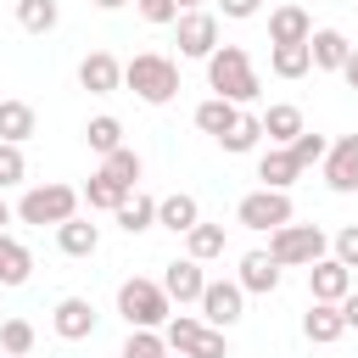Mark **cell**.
<instances>
[{"mask_svg": "<svg viewBox=\"0 0 358 358\" xmlns=\"http://www.w3.org/2000/svg\"><path fill=\"white\" fill-rule=\"evenodd\" d=\"M157 224H162V229H173V235H190V229L201 224V207H196V196H185V190L162 196V201H157Z\"/></svg>", "mask_w": 358, "mask_h": 358, "instance_id": "obj_14", "label": "cell"}, {"mask_svg": "<svg viewBox=\"0 0 358 358\" xmlns=\"http://www.w3.org/2000/svg\"><path fill=\"white\" fill-rule=\"evenodd\" d=\"M324 185L330 190H358V134H341L330 151H324Z\"/></svg>", "mask_w": 358, "mask_h": 358, "instance_id": "obj_8", "label": "cell"}, {"mask_svg": "<svg viewBox=\"0 0 358 358\" xmlns=\"http://www.w3.org/2000/svg\"><path fill=\"white\" fill-rule=\"evenodd\" d=\"M185 241H190V257H196V263H207V257H218V252H224V224H196Z\"/></svg>", "mask_w": 358, "mask_h": 358, "instance_id": "obj_31", "label": "cell"}, {"mask_svg": "<svg viewBox=\"0 0 358 358\" xmlns=\"http://www.w3.org/2000/svg\"><path fill=\"white\" fill-rule=\"evenodd\" d=\"M196 336H201V319H190V313H173V319L162 324V341H168L179 358H185V347H190Z\"/></svg>", "mask_w": 358, "mask_h": 358, "instance_id": "obj_33", "label": "cell"}, {"mask_svg": "<svg viewBox=\"0 0 358 358\" xmlns=\"http://www.w3.org/2000/svg\"><path fill=\"white\" fill-rule=\"evenodd\" d=\"M218 6H224V17H257L263 0H218Z\"/></svg>", "mask_w": 358, "mask_h": 358, "instance_id": "obj_41", "label": "cell"}, {"mask_svg": "<svg viewBox=\"0 0 358 358\" xmlns=\"http://www.w3.org/2000/svg\"><path fill=\"white\" fill-rule=\"evenodd\" d=\"M129 196H134V190H123V185H117V179H106V173H95V179L84 185V201H90V207H101V213H117Z\"/></svg>", "mask_w": 358, "mask_h": 358, "instance_id": "obj_27", "label": "cell"}, {"mask_svg": "<svg viewBox=\"0 0 358 358\" xmlns=\"http://www.w3.org/2000/svg\"><path fill=\"white\" fill-rule=\"evenodd\" d=\"M0 347H6L11 358H28V352H34V324H28V319H6V324H0Z\"/></svg>", "mask_w": 358, "mask_h": 358, "instance_id": "obj_32", "label": "cell"}, {"mask_svg": "<svg viewBox=\"0 0 358 358\" xmlns=\"http://www.w3.org/2000/svg\"><path fill=\"white\" fill-rule=\"evenodd\" d=\"M6 224H11V207H6V201H0V229H6Z\"/></svg>", "mask_w": 358, "mask_h": 358, "instance_id": "obj_46", "label": "cell"}, {"mask_svg": "<svg viewBox=\"0 0 358 358\" xmlns=\"http://www.w3.org/2000/svg\"><path fill=\"white\" fill-rule=\"evenodd\" d=\"M336 308H341V324H347V330H358V291H347Z\"/></svg>", "mask_w": 358, "mask_h": 358, "instance_id": "obj_42", "label": "cell"}, {"mask_svg": "<svg viewBox=\"0 0 358 358\" xmlns=\"http://www.w3.org/2000/svg\"><path fill=\"white\" fill-rule=\"evenodd\" d=\"M95 6H101V11H117V6H129V0H95Z\"/></svg>", "mask_w": 358, "mask_h": 358, "instance_id": "obj_45", "label": "cell"}, {"mask_svg": "<svg viewBox=\"0 0 358 358\" xmlns=\"http://www.w3.org/2000/svg\"><path fill=\"white\" fill-rule=\"evenodd\" d=\"M140 6V17L151 22V28H162V22H179V6L173 0H134Z\"/></svg>", "mask_w": 358, "mask_h": 358, "instance_id": "obj_39", "label": "cell"}, {"mask_svg": "<svg viewBox=\"0 0 358 358\" xmlns=\"http://www.w3.org/2000/svg\"><path fill=\"white\" fill-rule=\"evenodd\" d=\"M207 84L218 90V101H229V106H246V101H257V73H252V56L241 50V45H218L213 56H207Z\"/></svg>", "mask_w": 358, "mask_h": 358, "instance_id": "obj_1", "label": "cell"}, {"mask_svg": "<svg viewBox=\"0 0 358 358\" xmlns=\"http://www.w3.org/2000/svg\"><path fill=\"white\" fill-rule=\"evenodd\" d=\"M241 285L235 280H207V291H201V324H213V330H229L235 319H241Z\"/></svg>", "mask_w": 358, "mask_h": 358, "instance_id": "obj_7", "label": "cell"}, {"mask_svg": "<svg viewBox=\"0 0 358 358\" xmlns=\"http://www.w3.org/2000/svg\"><path fill=\"white\" fill-rule=\"evenodd\" d=\"M162 352H168V341H162L157 330H134V336L123 341V352H117V358H162Z\"/></svg>", "mask_w": 358, "mask_h": 358, "instance_id": "obj_37", "label": "cell"}, {"mask_svg": "<svg viewBox=\"0 0 358 358\" xmlns=\"http://www.w3.org/2000/svg\"><path fill=\"white\" fill-rule=\"evenodd\" d=\"M117 313L129 319V330H157V324H168L173 319V302H168V291L157 285V280H123L117 285Z\"/></svg>", "mask_w": 358, "mask_h": 358, "instance_id": "obj_2", "label": "cell"}, {"mask_svg": "<svg viewBox=\"0 0 358 358\" xmlns=\"http://www.w3.org/2000/svg\"><path fill=\"white\" fill-rule=\"evenodd\" d=\"M101 173H106V179H117L123 190H134V185H140V151L117 145V151H112V157L101 162Z\"/></svg>", "mask_w": 358, "mask_h": 358, "instance_id": "obj_29", "label": "cell"}, {"mask_svg": "<svg viewBox=\"0 0 358 358\" xmlns=\"http://www.w3.org/2000/svg\"><path fill=\"white\" fill-rule=\"evenodd\" d=\"M308 291H313V302H341L352 291V268H341L336 257H319L308 268Z\"/></svg>", "mask_w": 358, "mask_h": 358, "instance_id": "obj_11", "label": "cell"}, {"mask_svg": "<svg viewBox=\"0 0 358 358\" xmlns=\"http://www.w3.org/2000/svg\"><path fill=\"white\" fill-rule=\"evenodd\" d=\"M308 56H313V67H330V73H341V62L352 56V45H347V34H336V28H319V34H308Z\"/></svg>", "mask_w": 358, "mask_h": 358, "instance_id": "obj_17", "label": "cell"}, {"mask_svg": "<svg viewBox=\"0 0 358 358\" xmlns=\"http://www.w3.org/2000/svg\"><path fill=\"white\" fill-rule=\"evenodd\" d=\"M235 117H241V106H229V101H218V95L196 106V129H201V134H213V140H224V134L235 129Z\"/></svg>", "mask_w": 358, "mask_h": 358, "instance_id": "obj_21", "label": "cell"}, {"mask_svg": "<svg viewBox=\"0 0 358 358\" xmlns=\"http://www.w3.org/2000/svg\"><path fill=\"white\" fill-rule=\"evenodd\" d=\"M241 291H257V296H268L274 285H280V263L268 257V252H246L241 257V280H235Z\"/></svg>", "mask_w": 358, "mask_h": 358, "instance_id": "obj_16", "label": "cell"}, {"mask_svg": "<svg viewBox=\"0 0 358 358\" xmlns=\"http://www.w3.org/2000/svg\"><path fill=\"white\" fill-rule=\"evenodd\" d=\"M22 173H28L22 145H6V140H0V190H6V185H22Z\"/></svg>", "mask_w": 358, "mask_h": 358, "instance_id": "obj_38", "label": "cell"}, {"mask_svg": "<svg viewBox=\"0 0 358 358\" xmlns=\"http://www.w3.org/2000/svg\"><path fill=\"white\" fill-rule=\"evenodd\" d=\"M341 78H347V84H352V90H358V50H352V56H347V62H341Z\"/></svg>", "mask_w": 358, "mask_h": 358, "instance_id": "obj_43", "label": "cell"}, {"mask_svg": "<svg viewBox=\"0 0 358 358\" xmlns=\"http://www.w3.org/2000/svg\"><path fill=\"white\" fill-rule=\"evenodd\" d=\"M218 50V17L213 11H185L179 17V56H213Z\"/></svg>", "mask_w": 358, "mask_h": 358, "instance_id": "obj_9", "label": "cell"}, {"mask_svg": "<svg viewBox=\"0 0 358 358\" xmlns=\"http://www.w3.org/2000/svg\"><path fill=\"white\" fill-rule=\"evenodd\" d=\"M235 218H241V229H280V224H291V196L285 190H252V196H241Z\"/></svg>", "mask_w": 358, "mask_h": 358, "instance_id": "obj_6", "label": "cell"}, {"mask_svg": "<svg viewBox=\"0 0 358 358\" xmlns=\"http://www.w3.org/2000/svg\"><path fill=\"white\" fill-rule=\"evenodd\" d=\"M56 246H62L67 257H95L101 229H95L90 218H67V224H56Z\"/></svg>", "mask_w": 358, "mask_h": 358, "instance_id": "obj_18", "label": "cell"}, {"mask_svg": "<svg viewBox=\"0 0 358 358\" xmlns=\"http://www.w3.org/2000/svg\"><path fill=\"white\" fill-rule=\"evenodd\" d=\"M78 84H84L90 95H112V90L123 84V67H117V56H106V50H90V56L78 62Z\"/></svg>", "mask_w": 358, "mask_h": 358, "instance_id": "obj_13", "label": "cell"}, {"mask_svg": "<svg viewBox=\"0 0 358 358\" xmlns=\"http://www.w3.org/2000/svg\"><path fill=\"white\" fill-rule=\"evenodd\" d=\"M162 291H168V302H201V291H207V274H201V263L196 257H179V263H168V274L157 280Z\"/></svg>", "mask_w": 358, "mask_h": 358, "instance_id": "obj_10", "label": "cell"}, {"mask_svg": "<svg viewBox=\"0 0 358 358\" xmlns=\"http://www.w3.org/2000/svg\"><path fill=\"white\" fill-rule=\"evenodd\" d=\"M296 173H302V168H296V157H291L285 145L263 151V162H257V179H263V190H285V185H291Z\"/></svg>", "mask_w": 358, "mask_h": 358, "instance_id": "obj_19", "label": "cell"}, {"mask_svg": "<svg viewBox=\"0 0 358 358\" xmlns=\"http://www.w3.org/2000/svg\"><path fill=\"white\" fill-rule=\"evenodd\" d=\"M84 140H90V151H101V157H112V151L123 145V123H117L112 112H101V117H90V129H84Z\"/></svg>", "mask_w": 358, "mask_h": 358, "instance_id": "obj_26", "label": "cell"}, {"mask_svg": "<svg viewBox=\"0 0 358 358\" xmlns=\"http://www.w3.org/2000/svg\"><path fill=\"white\" fill-rule=\"evenodd\" d=\"M17 218L22 224H67V218H78V190L73 185H34V190H22Z\"/></svg>", "mask_w": 358, "mask_h": 358, "instance_id": "obj_5", "label": "cell"}, {"mask_svg": "<svg viewBox=\"0 0 358 358\" xmlns=\"http://www.w3.org/2000/svg\"><path fill=\"white\" fill-rule=\"evenodd\" d=\"M285 151L296 157V168H313V162H324V151H330V140H324V134H308V129H302V134H296V140H291Z\"/></svg>", "mask_w": 358, "mask_h": 358, "instance_id": "obj_35", "label": "cell"}, {"mask_svg": "<svg viewBox=\"0 0 358 358\" xmlns=\"http://www.w3.org/2000/svg\"><path fill=\"white\" fill-rule=\"evenodd\" d=\"M308 34H313V22L302 6H280L268 17V45H308Z\"/></svg>", "mask_w": 358, "mask_h": 358, "instance_id": "obj_15", "label": "cell"}, {"mask_svg": "<svg viewBox=\"0 0 358 358\" xmlns=\"http://www.w3.org/2000/svg\"><path fill=\"white\" fill-rule=\"evenodd\" d=\"M50 324H56L62 341H84V336H95V308L84 296H62L56 313H50Z\"/></svg>", "mask_w": 358, "mask_h": 358, "instance_id": "obj_12", "label": "cell"}, {"mask_svg": "<svg viewBox=\"0 0 358 358\" xmlns=\"http://www.w3.org/2000/svg\"><path fill=\"white\" fill-rule=\"evenodd\" d=\"M268 67H274L280 78H302V73L313 67V56H308V45H274V50H268Z\"/></svg>", "mask_w": 358, "mask_h": 358, "instance_id": "obj_28", "label": "cell"}, {"mask_svg": "<svg viewBox=\"0 0 358 358\" xmlns=\"http://www.w3.org/2000/svg\"><path fill=\"white\" fill-rule=\"evenodd\" d=\"M28 134H34V106L28 101H0V140L22 145Z\"/></svg>", "mask_w": 358, "mask_h": 358, "instance_id": "obj_24", "label": "cell"}, {"mask_svg": "<svg viewBox=\"0 0 358 358\" xmlns=\"http://www.w3.org/2000/svg\"><path fill=\"white\" fill-rule=\"evenodd\" d=\"M257 123H263V134H268L274 145H291V140L302 134V112H296V106H285V101H280V106H268Z\"/></svg>", "mask_w": 358, "mask_h": 358, "instance_id": "obj_22", "label": "cell"}, {"mask_svg": "<svg viewBox=\"0 0 358 358\" xmlns=\"http://www.w3.org/2000/svg\"><path fill=\"white\" fill-rule=\"evenodd\" d=\"M56 0H17V22L28 28V34H50L56 28Z\"/></svg>", "mask_w": 358, "mask_h": 358, "instance_id": "obj_30", "label": "cell"}, {"mask_svg": "<svg viewBox=\"0 0 358 358\" xmlns=\"http://www.w3.org/2000/svg\"><path fill=\"white\" fill-rule=\"evenodd\" d=\"M173 6H179V11H201V0H173Z\"/></svg>", "mask_w": 358, "mask_h": 358, "instance_id": "obj_44", "label": "cell"}, {"mask_svg": "<svg viewBox=\"0 0 358 358\" xmlns=\"http://www.w3.org/2000/svg\"><path fill=\"white\" fill-rule=\"evenodd\" d=\"M0 101H6V95H0Z\"/></svg>", "mask_w": 358, "mask_h": 358, "instance_id": "obj_47", "label": "cell"}, {"mask_svg": "<svg viewBox=\"0 0 358 358\" xmlns=\"http://www.w3.org/2000/svg\"><path fill=\"white\" fill-rule=\"evenodd\" d=\"M34 274V257H28V246L22 241H11L6 229H0V285H22Z\"/></svg>", "mask_w": 358, "mask_h": 358, "instance_id": "obj_20", "label": "cell"}, {"mask_svg": "<svg viewBox=\"0 0 358 358\" xmlns=\"http://www.w3.org/2000/svg\"><path fill=\"white\" fill-rule=\"evenodd\" d=\"M185 358H229V341H224V330H213V324H201V336L185 347Z\"/></svg>", "mask_w": 358, "mask_h": 358, "instance_id": "obj_36", "label": "cell"}, {"mask_svg": "<svg viewBox=\"0 0 358 358\" xmlns=\"http://www.w3.org/2000/svg\"><path fill=\"white\" fill-rule=\"evenodd\" d=\"M112 218H117V229H123V235H140V229H151V224H157V201L134 190V196H129V201H123Z\"/></svg>", "mask_w": 358, "mask_h": 358, "instance_id": "obj_25", "label": "cell"}, {"mask_svg": "<svg viewBox=\"0 0 358 358\" xmlns=\"http://www.w3.org/2000/svg\"><path fill=\"white\" fill-rule=\"evenodd\" d=\"M257 134H263V123H257L252 112H241V117H235V129H229L218 145H224V151H252V145H257Z\"/></svg>", "mask_w": 358, "mask_h": 358, "instance_id": "obj_34", "label": "cell"}, {"mask_svg": "<svg viewBox=\"0 0 358 358\" xmlns=\"http://www.w3.org/2000/svg\"><path fill=\"white\" fill-rule=\"evenodd\" d=\"M302 330H308V341H319V347H324V341H336L347 324H341V308H336V302H313V308H308V319H302Z\"/></svg>", "mask_w": 358, "mask_h": 358, "instance_id": "obj_23", "label": "cell"}, {"mask_svg": "<svg viewBox=\"0 0 358 358\" xmlns=\"http://www.w3.org/2000/svg\"><path fill=\"white\" fill-rule=\"evenodd\" d=\"M336 263H341V268H358V224H347V229L336 235Z\"/></svg>", "mask_w": 358, "mask_h": 358, "instance_id": "obj_40", "label": "cell"}, {"mask_svg": "<svg viewBox=\"0 0 358 358\" xmlns=\"http://www.w3.org/2000/svg\"><path fill=\"white\" fill-rule=\"evenodd\" d=\"M324 229L319 224H280V229H268V257L280 263V268H291V263H319L324 257Z\"/></svg>", "mask_w": 358, "mask_h": 358, "instance_id": "obj_4", "label": "cell"}, {"mask_svg": "<svg viewBox=\"0 0 358 358\" xmlns=\"http://www.w3.org/2000/svg\"><path fill=\"white\" fill-rule=\"evenodd\" d=\"M123 84H129L145 106H162V101L179 95V67H173L168 56H157V50H140V56L123 67Z\"/></svg>", "mask_w": 358, "mask_h": 358, "instance_id": "obj_3", "label": "cell"}]
</instances>
